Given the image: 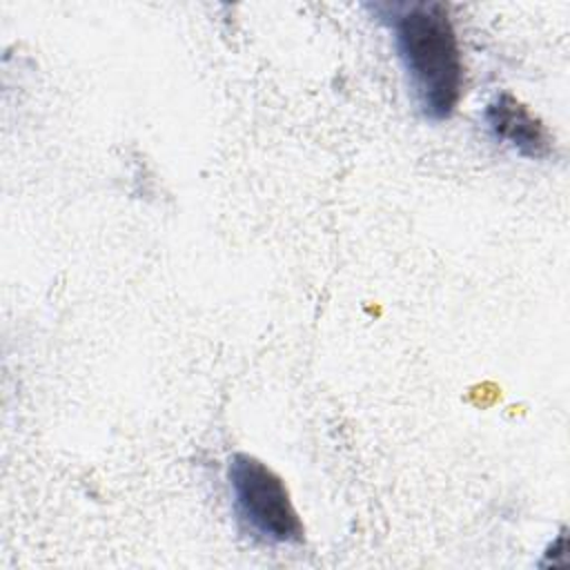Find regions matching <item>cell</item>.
I'll return each instance as SVG.
<instances>
[{
    "label": "cell",
    "instance_id": "cell-2",
    "mask_svg": "<svg viewBox=\"0 0 570 570\" xmlns=\"http://www.w3.org/2000/svg\"><path fill=\"white\" fill-rule=\"evenodd\" d=\"M232 505L238 523L254 539L269 546L303 541V523L292 505L283 479L252 454L236 452L227 463Z\"/></svg>",
    "mask_w": 570,
    "mask_h": 570
},
{
    "label": "cell",
    "instance_id": "cell-1",
    "mask_svg": "<svg viewBox=\"0 0 570 570\" xmlns=\"http://www.w3.org/2000/svg\"><path fill=\"white\" fill-rule=\"evenodd\" d=\"M390 11V27L410 89L421 114L445 120L459 105L463 65L448 7L441 2L381 4Z\"/></svg>",
    "mask_w": 570,
    "mask_h": 570
},
{
    "label": "cell",
    "instance_id": "cell-3",
    "mask_svg": "<svg viewBox=\"0 0 570 570\" xmlns=\"http://www.w3.org/2000/svg\"><path fill=\"white\" fill-rule=\"evenodd\" d=\"M485 122L492 136L525 158H548L552 138L546 125L514 96L501 91L485 107Z\"/></svg>",
    "mask_w": 570,
    "mask_h": 570
}]
</instances>
